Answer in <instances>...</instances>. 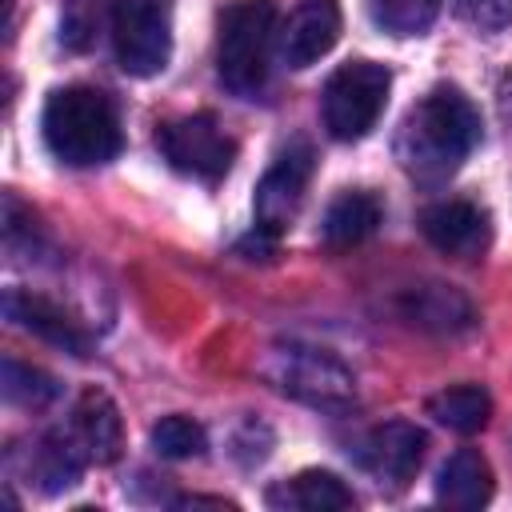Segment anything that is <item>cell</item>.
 <instances>
[{"instance_id":"6da1fadb","label":"cell","mask_w":512,"mask_h":512,"mask_svg":"<svg viewBox=\"0 0 512 512\" xmlns=\"http://www.w3.org/2000/svg\"><path fill=\"white\" fill-rule=\"evenodd\" d=\"M480 140V112L460 88H432L420 104L408 108L400 136H396V156L408 176L436 184L448 180L468 152Z\"/></svg>"},{"instance_id":"7a4b0ae2","label":"cell","mask_w":512,"mask_h":512,"mask_svg":"<svg viewBox=\"0 0 512 512\" xmlns=\"http://www.w3.org/2000/svg\"><path fill=\"white\" fill-rule=\"evenodd\" d=\"M40 132L44 144L56 160L72 164V168H92L104 164L120 152L124 136H120V116L112 108V100L96 88L72 84V88H56L44 100V116H40Z\"/></svg>"},{"instance_id":"3957f363","label":"cell","mask_w":512,"mask_h":512,"mask_svg":"<svg viewBox=\"0 0 512 512\" xmlns=\"http://www.w3.org/2000/svg\"><path fill=\"white\" fill-rule=\"evenodd\" d=\"M276 36L272 0H236L220 12L216 28V72L236 96H256L268 80V52Z\"/></svg>"},{"instance_id":"277c9868","label":"cell","mask_w":512,"mask_h":512,"mask_svg":"<svg viewBox=\"0 0 512 512\" xmlns=\"http://www.w3.org/2000/svg\"><path fill=\"white\" fill-rule=\"evenodd\" d=\"M392 76L376 60H348L324 84V128L336 140H360L376 128Z\"/></svg>"},{"instance_id":"5b68a950","label":"cell","mask_w":512,"mask_h":512,"mask_svg":"<svg viewBox=\"0 0 512 512\" xmlns=\"http://www.w3.org/2000/svg\"><path fill=\"white\" fill-rule=\"evenodd\" d=\"M112 48L128 76H156L172 52V20L164 0H116Z\"/></svg>"},{"instance_id":"8992f818","label":"cell","mask_w":512,"mask_h":512,"mask_svg":"<svg viewBox=\"0 0 512 512\" xmlns=\"http://www.w3.org/2000/svg\"><path fill=\"white\" fill-rule=\"evenodd\" d=\"M156 148H160V156H164L176 172L196 176V180H220V176L232 168V156H236L232 136H228V132L216 124V116H208V112L168 120V124L156 132Z\"/></svg>"},{"instance_id":"52a82bcc","label":"cell","mask_w":512,"mask_h":512,"mask_svg":"<svg viewBox=\"0 0 512 512\" xmlns=\"http://www.w3.org/2000/svg\"><path fill=\"white\" fill-rule=\"evenodd\" d=\"M308 176H312V148L308 144H292L272 160V168L256 184V232L264 240H276L296 220Z\"/></svg>"},{"instance_id":"ba28073f","label":"cell","mask_w":512,"mask_h":512,"mask_svg":"<svg viewBox=\"0 0 512 512\" xmlns=\"http://www.w3.org/2000/svg\"><path fill=\"white\" fill-rule=\"evenodd\" d=\"M340 40V8L336 0H300L280 28V56L288 68H308L332 52Z\"/></svg>"},{"instance_id":"9c48e42d","label":"cell","mask_w":512,"mask_h":512,"mask_svg":"<svg viewBox=\"0 0 512 512\" xmlns=\"http://www.w3.org/2000/svg\"><path fill=\"white\" fill-rule=\"evenodd\" d=\"M360 460L380 484L404 488L416 476L420 460H424V432L408 420H388V424L368 432V440L360 448Z\"/></svg>"},{"instance_id":"30bf717a","label":"cell","mask_w":512,"mask_h":512,"mask_svg":"<svg viewBox=\"0 0 512 512\" xmlns=\"http://www.w3.org/2000/svg\"><path fill=\"white\" fill-rule=\"evenodd\" d=\"M280 372H276V384L300 400H312V404H340L352 396V376L324 352L316 348H288L280 352Z\"/></svg>"},{"instance_id":"8fae6325","label":"cell","mask_w":512,"mask_h":512,"mask_svg":"<svg viewBox=\"0 0 512 512\" xmlns=\"http://www.w3.org/2000/svg\"><path fill=\"white\" fill-rule=\"evenodd\" d=\"M4 312H8V320L20 324L24 332H32V336H40V340H48V344H56V348H64V352H72V356H88V348H92V340H88V332L80 328V320H72L56 300H48V296H40V292L12 288V292L4 296Z\"/></svg>"},{"instance_id":"7c38bea8","label":"cell","mask_w":512,"mask_h":512,"mask_svg":"<svg viewBox=\"0 0 512 512\" xmlns=\"http://www.w3.org/2000/svg\"><path fill=\"white\" fill-rule=\"evenodd\" d=\"M420 232L432 248L472 260L488 248V216L468 200H440L420 216Z\"/></svg>"},{"instance_id":"4fadbf2b","label":"cell","mask_w":512,"mask_h":512,"mask_svg":"<svg viewBox=\"0 0 512 512\" xmlns=\"http://www.w3.org/2000/svg\"><path fill=\"white\" fill-rule=\"evenodd\" d=\"M72 440L80 444V452L88 456V460H96V464H112L116 456H120V444H124V428H120V412H116V404L104 396V392H96V388H88L80 400H76V408H72Z\"/></svg>"},{"instance_id":"5bb4252c","label":"cell","mask_w":512,"mask_h":512,"mask_svg":"<svg viewBox=\"0 0 512 512\" xmlns=\"http://www.w3.org/2000/svg\"><path fill=\"white\" fill-rule=\"evenodd\" d=\"M436 500L448 508H480L492 500V468L476 448L452 452L436 472Z\"/></svg>"},{"instance_id":"9a60e30c","label":"cell","mask_w":512,"mask_h":512,"mask_svg":"<svg viewBox=\"0 0 512 512\" xmlns=\"http://www.w3.org/2000/svg\"><path fill=\"white\" fill-rule=\"evenodd\" d=\"M380 200L372 192H344L328 204L324 212V240L332 248H352L360 240H368L380 224Z\"/></svg>"},{"instance_id":"2e32d148","label":"cell","mask_w":512,"mask_h":512,"mask_svg":"<svg viewBox=\"0 0 512 512\" xmlns=\"http://www.w3.org/2000/svg\"><path fill=\"white\" fill-rule=\"evenodd\" d=\"M404 316L420 328H436V332H456L472 324V304L440 284H424V288H408L404 292Z\"/></svg>"},{"instance_id":"e0dca14e","label":"cell","mask_w":512,"mask_h":512,"mask_svg":"<svg viewBox=\"0 0 512 512\" xmlns=\"http://www.w3.org/2000/svg\"><path fill=\"white\" fill-rule=\"evenodd\" d=\"M272 504L300 508V512H340V508H352L356 496L344 488L340 476L320 472V468H308V472L292 476L284 488H276L272 492Z\"/></svg>"},{"instance_id":"ac0fdd59","label":"cell","mask_w":512,"mask_h":512,"mask_svg":"<svg viewBox=\"0 0 512 512\" xmlns=\"http://www.w3.org/2000/svg\"><path fill=\"white\" fill-rule=\"evenodd\" d=\"M84 452L80 444L72 440V432H52L36 444V456H32V480L40 484V492H64L80 480L84 472Z\"/></svg>"},{"instance_id":"d6986e66","label":"cell","mask_w":512,"mask_h":512,"mask_svg":"<svg viewBox=\"0 0 512 512\" xmlns=\"http://www.w3.org/2000/svg\"><path fill=\"white\" fill-rule=\"evenodd\" d=\"M428 416H436V424L460 432V436H472L488 424L492 416V396L480 388V384H452L444 392H436L428 400Z\"/></svg>"},{"instance_id":"ffe728a7","label":"cell","mask_w":512,"mask_h":512,"mask_svg":"<svg viewBox=\"0 0 512 512\" xmlns=\"http://www.w3.org/2000/svg\"><path fill=\"white\" fill-rule=\"evenodd\" d=\"M440 0H368V16L376 28L392 36H420L432 28Z\"/></svg>"},{"instance_id":"44dd1931","label":"cell","mask_w":512,"mask_h":512,"mask_svg":"<svg viewBox=\"0 0 512 512\" xmlns=\"http://www.w3.org/2000/svg\"><path fill=\"white\" fill-rule=\"evenodd\" d=\"M0 392L4 400L20 404V408H40L56 396V380L32 364H20V360H4V380H0Z\"/></svg>"},{"instance_id":"7402d4cb","label":"cell","mask_w":512,"mask_h":512,"mask_svg":"<svg viewBox=\"0 0 512 512\" xmlns=\"http://www.w3.org/2000/svg\"><path fill=\"white\" fill-rule=\"evenodd\" d=\"M204 428L188 416H160L152 424V448L168 460H192L204 452Z\"/></svg>"},{"instance_id":"603a6c76","label":"cell","mask_w":512,"mask_h":512,"mask_svg":"<svg viewBox=\"0 0 512 512\" xmlns=\"http://www.w3.org/2000/svg\"><path fill=\"white\" fill-rule=\"evenodd\" d=\"M452 4L476 28H504V24H512V0H452Z\"/></svg>"},{"instance_id":"cb8c5ba5","label":"cell","mask_w":512,"mask_h":512,"mask_svg":"<svg viewBox=\"0 0 512 512\" xmlns=\"http://www.w3.org/2000/svg\"><path fill=\"white\" fill-rule=\"evenodd\" d=\"M504 104H508V116H512V88H508V96H504Z\"/></svg>"}]
</instances>
